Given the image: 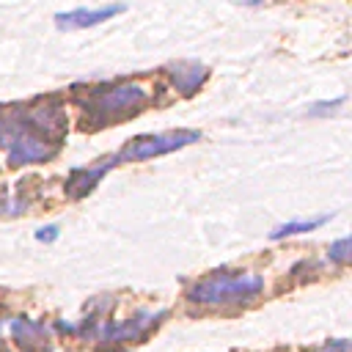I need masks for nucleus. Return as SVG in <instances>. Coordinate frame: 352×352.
<instances>
[{
    "label": "nucleus",
    "instance_id": "obj_6",
    "mask_svg": "<svg viewBox=\"0 0 352 352\" xmlns=\"http://www.w3.org/2000/svg\"><path fill=\"white\" fill-rule=\"evenodd\" d=\"M165 314H138L135 319H126V322H121V324H107V327H102L99 330V338H104V341H129V338H138V336H143L151 324H157V319H162Z\"/></svg>",
    "mask_w": 352,
    "mask_h": 352
},
{
    "label": "nucleus",
    "instance_id": "obj_7",
    "mask_svg": "<svg viewBox=\"0 0 352 352\" xmlns=\"http://www.w3.org/2000/svg\"><path fill=\"white\" fill-rule=\"evenodd\" d=\"M168 74H170V82L182 91V94H195L204 80H206V66L204 63H195V60H179V63H170L168 66Z\"/></svg>",
    "mask_w": 352,
    "mask_h": 352
},
{
    "label": "nucleus",
    "instance_id": "obj_1",
    "mask_svg": "<svg viewBox=\"0 0 352 352\" xmlns=\"http://www.w3.org/2000/svg\"><path fill=\"white\" fill-rule=\"evenodd\" d=\"M264 292L261 275L253 272H212L201 280H195L187 292L190 302L198 305H248Z\"/></svg>",
    "mask_w": 352,
    "mask_h": 352
},
{
    "label": "nucleus",
    "instance_id": "obj_4",
    "mask_svg": "<svg viewBox=\"0 0 352 352\" xmlns=\"http://www.w3.org/2000/svg\"><path fill=\"white\" fill-rule=\"evenodd\" d=\"M124 11H126V6H121V3L104 6V8H74V11H66V14H58L55 25L60 30H82V28H94L99 22H107V19H113Z\"/></svg>",
    "mask_w": 352,
    "mask_h": 352
},
{
    "label": "nucleus",
    "instance_id": "obj_10",
    "mask_svg": "<svg viewBox=\"0 0 352 352\" xmlns=\"http://www.w3.org/2000/svg\"><path fill=\"white\" fill-rule=\"evenodd\" d=\"M36 239H41V242H55V239H58V226H44V228H38V231H36Z\"/></svg>",
    "mask_w": 352,
    "mask_h": 352
},
{
    "label": "nucleus",
    "instance_id": "obj_8",
    "mask_svg": "<svg viewBox=\"0 0 352 352\" xmlns=\"http://www.w3.org/2000/svg\"><path fill=\"white\" fill-rule=\"evenodd\" d=\"M324 220H327V217H314V220H294V223H283V226H278V228H275L270 236H272V239H283V236L305 234V231H314V228H319Z\"/></svg>",
    "mask_w": 352,
    "mask_h": 352
},
{
    "label": "nucleus",
    "instance_id": "obj_5",
    "mask_svg": "<svg viewBox=\"0 0 352 352\" xmlns=\"http://www.w3.org/2000/svg\"><path fill=\"white\" fill-rule=\"evenodd\" d=\"M116 165H118V160L110 157V160H104V162H99V165H94V168L74 170V173L69 176V182H66V195H69V198H82V195H88V192L102 182V176H104L110 168H116Z\"/></svg>",
    "mask_w": 352,
    "mask_h": 352
},
{
    "label": "nucleus",
    "instance_id": "obj_3",
    "mask_svg": "<svg viewBox=\"0 0 352 352\" xmlns=\"http://www.w3.org/2000/svg\"><path fill=\"white\" fill-rule=\"evenodd\" d=\"M198 138H201V132H195V129H179V132H162V135H140V138L129 140V143L116 154V160H118V162L151 160V157H160V154L184 148V146L195 143Z\"/></svg>",
    "mask_w": 352,
    "mask_h": 352
},
{
    "label": "nucleus",
    "instance_id": "obj_2",
    "mask_svg": "<svg viewBox=\"0 0 352 352\" xmlns=\"http://www.w3.org/2000/svg\"><path fill=\"white\" fill-rule=\"evenodd\" d=\"M148 94L140 82H118V85H96L88 99L82 102V107L96 116L94 126L99 124H107V121H116L121 116H129V113H138L143 104H146Z\"/></svg>",
    "mask_w": 352,
    "mask_h": 352
},
{
    "label": "nucleus",
    "instance_id": "obj_9",
    "mask_svg": "<svg viewBox=\"0 0 352 352\" xmlns=\"http://www.w3.org/2000/svg\"><path fill=\"white\" fill-rule=\"evenodd\" d=\"M349 245H352V242H349L346 236L338 239V242H333V245H330V253H327L330 261H336V264H346V261H349Z\"/></svg>",
    "mask_w": 352,
    "mask_h": 352
}]
</instances>
